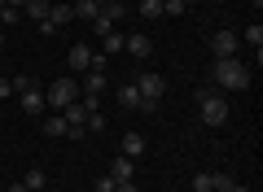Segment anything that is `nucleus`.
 <instances>
[{
  "mask_svg": "<svg viewBox=\"0 0 263 192\" xmlns=\"http://www.w3.org/2000/svg\"><path fill=\"white\" fill-rule=\"evenodd\" d=\"M211 74H215L219 92H246L250 88V66H246L241 57H215Z\"/></svg>",
  "mask_w": 263,
  "mask_h": 192,
  "instance_id": "f257e3e1",
  "label": "nucleus"
},
{
  "mask_svg": "<svg viewBox=\"0 0 263 192\" xmlns=\"http://www.w3.org/2000/svg\"><path fill=\"white\" fill-rule=\"evenodd\" d=\"M197 114H202L206 127H224V122H228V101L219 96L215 88H202V92H197Z\"/></svg>",
  "mask_w": 263,
  "mask_h": 192,
  "instance_id": "f03ea898",
  "label": "nucleus"
},
{
  "mask_svg": "<svg viewBox=\"0 0 263 192\" xmlns=\"http://www.w3.org/2000/svg\"><path fill=\"white\" fill-rule=\"evenodd\" d=\"M136 92H141V110L149 114V110H158V101L167 96V79L154 74V70H145L141 79H136Z\"/></svg>",
  "mask_w": 263,
  "mask_h": 192,
  "instance_id": "7ed1b4c3",
  "label": "nucleus"
},
{
  "mask_svg": "<svg viewBox=\"0 0 263 192\" xmlns=\"http://www.w3.org/2000/svg\"><path fill=\"white\" fill-rule=\"evenodd\" d=\"M84 92H79V79H57V83H48V92H44V105H53V110H66L70 101H79Z\"/></svg>",
  "mask_w": 263,
  "mask_h": 192,
  "instance_id": "20e7f679",
  "label": "nucleus"
},
{
  "mask_svg": "<svg viewBox=\"0 0 263 192\" xmlns=\"http://www.w3.org/2000/svg\"><path fill=\"white\" fill-rule=\"evenodd\" d=\"M237 48H241V35H237V31L219 27L215 35H211V53L215 57H237Z\"/></svg>",
  "mask_w": 263,
  "mask_h": 192,
  "instance_id": "39448f33",
  "label": "nucleus"
},
{
  "mask_svg": "<svg viewBox=\"0 0 263 192\" xmlns=\"http://www.w3.org/2000/svg\"><path fill=\"white\" fill-rule=\"evenodd\" d=\"M66 66H70L75 74H84L88 66H92V48H88V44H75L70 53H66Z\"/></svg>",
  "mask_w": 263,
  "mask_h": 192,
  "instance_id": "423d86ee",
  "label": "nucleus"
},
{
  "mask_svg": "<svg viewBox=\"0 0 263 192\" xmlns=\"http://www.w3.org/2000/svg\"><path fill=\"white\" fill-rule=\"evenodd\" d=\"M18 101H22V110H27L31 118H40V114H44V92H40V88H27V92H18Z\"/></svg>",
  "mask_w": 263,
  "mask_h": 192,
  "instance_id": "0eeeda50",
  "label": "nucleus"
},
{
  "mask_svg": "<svg viewBox=\"0 0 263 192\" xmlns=\"http://www.w3.org/2000/svg\"><path fill=\"white\" fill-rule=\"evenodd\" d=\"M70 13H75V22H92L97 13H101V0H75Z\"/></svg>",
  "mask_w": 263,
  "mask_h": 192,
  "instance_id": "6e6552de",
  "label": "nucleus"
},
{
  "mask_svg": "<svg viewBox=\"0 0 263 192\" xmlns=\"http://www.w3.org/2000/svg\"><path fill=\"white\" fill-rule=\"evenodd\" d=\"M48 9H53V0H27V5H22V18L44 22V18H48Z\"/></svg>",
  "mask_w": 263,
  "mask_h": 192,
  "instance_id": "1a4fd4ad",
  "label": "nucleus"
},
{
  "mask_svg": "<svg viewBox=\"0 0 263 192\" xmlns=\"http://www.w3.org/2000/svg\"><path fill=\"white\" fill-rule=\"evenodd\" d=\"M141 153H145V136H141V131H127V136H123V157L136 162Z\"/></svg>",
  "mask_w": 263,
  "mask_h": 192,
  "instance_id": "9d476101",
  "label": "nucleus"
},
{
  "mask_svg": "<svg viewBox=\"0 0 263 192\" xmlns=\"http://www.w3.org/2000/svg\"><path fill=\"white\" fill-rule=\"evenodd\" d=\"M114 96H119V105H123V110H141V92H136V83H123V88L114 92Z\"/></svg>",
  "mask_w": 263,
  "mask_h": 192,
  "instance_id": "9b49d317",
  "label": "nucleus"
},
{
  "mask_svg": "<svg viewBox=\"0 0 263 192\" xmlns=\"http://www.w3.org/2000/svg\"><path fill=\"white\" fill-rule=\"evenodd\" d=\"M123 48H127L132 57H149L154 44H149V35H127V39H123Z\"/></svg>",
  "mask_w": 263,
  "mask_h": 192,
  "instance_id": "f8f14e48",
  "label": "nucleus"
},
{
  "mask_svg": "<svg viewBox=\"0 0 263 192\" xmlns=\"http://www.w3.org/2000/svg\"><path fill=\"white\" fill-rule=\"evenodd\" d=\"M132 175H136V162H132V157H114L110 179H132Z\"/></svg>",
  "mask_w": 263,
  "mask_h": 192,
  "instance_id": "ddd939ff",
  "label": "nucleus"
},
{
  "mask_svg": "<svg viewBox=\"0 0 263 192\" xmlns=\"http://www.w3.org/2000/svg\"><path fill=\"white\" fill-rule=\"evenodd\" d=\"M101 13L110 22H123V18H127V5H123V0H101Z\"/></svg>",
  "mask_w": 263,
  "mask_h": 192,
  "instance_id": "4468645a",
  "label": "nucleus"
},
{
  "mask_svg": "<svg viewBox=\"0 0 263 192\" xmlns=\"http://www.w3.org/2000/svg\"><path fill=\"white\" fill-rule=\"evenodd\" d=\"M44 136H48V140H62V136H66V122H62V114L44 118Z\"/></svg>",
  "mask_w": 263,
  "mask_h": 192,
  "instance_id": "2eb2a0df",
  "label": "nucleus"
},
{
  "mask_svg": "<svg viewBox=\"0 0 263 192\" xmlns=\"http://www.w3.org/2000/svg\"><path fill=\"white\" fill-rule=\"evenodd\" d=\"M233 175H224V170H211V188H215V192H233Z\"/></svg>",
  "mask_w": 263,
  "mask_h": 192,
  "instance_id": "dca6fc26",
  "label": "nucleus"
},
{
  "mask_svg": "<svg viewBox=\"0 0 263 192\" xmlns=\"http://www.w3.org/2000/svg\"><path fill=\"white\" fill-rule=\"evenodd\" d=\"M141 18H145V22L162 18V0H141Z\"/></svg>",
  "mask_w": 263,
  "mask_h": 192,
  "instance_id": "f3484780",
  "label": "nucleus"
},
{
  "mask_svg": "<svg viewBox=\"0 0 263 192\" xmlns=\"http://www.w3.org/2000/svg\"><path fill=\"white\" fill-rule=\"evenodd\" d=\"M22 183H27L31 192H40V188H44L48 179H44V170H40V166H31V170H27V179H22Z\"/></svg>",
  "mask_w": 263,
  "mask_h": 192,
  "instance_id": "a211bd4d",
  "label": "nucleus"
},
{
  "mask_svg": "<svg viewBox=\"0 0 263 192\" xmlns=\"http://www.w3.org/2000/svg\"><path fill=\"white\" fill-rule=\"evenodd\" d=\"M18 22H22V9H13V5L0 9V27H18Z\"/></svg>",
  "mask_w": 263,
  "mask_h": 192,
  "instance_id": "6ab92c4d",
  "label": "nucleus"
},
{
  "mask_svg": "<svg viewBox=\"0 0 263 192\" xmlns=\"http://www.w3.org/2000/svg\"><path fill=\"white\" fill-rule=\"evenodd\" d=\"M123 39H127V35H119V31H110V35L101 39V44H105V57H114V53H119V48H123Z\"/></svg>",
  "mask_w": 263,
  "mask_h": 192,
  "instance_id": "aec40b11",
  "label": "nucleus"
},
{
  "mask_svg": "<svg viewBox=\"0 0 263 192\" xmlns=\"http://www.w3.org/2000/svg\"><path fill=\"white\" fill-rule=\"evenodd\" d=\"M92 31H97V35H101V39H105V35H110V31H114V22L105 18V13H97V18H92Z\"/></svg>",
  "mask_w": 263,
  "mask_h": 192,
  "instance_id": "412c9836",
  "label": "nucleus"
},
{
  "mask_svg": "<svg viewBox=\"0 0 263 192\" xmlns=\"http://www.w3.org/2000/svg\"><path fill=\"white\" fill-rule=\"evenodd\" d=\"M193 192H215V188H211V170H197L193 175Z\"/></svg>",
  "mask_w": 263,
  "mask_h": 192,
  "instance_id": "4be33fe9",
  "label": "nucleus"
},
{
  "mask_svg": "<svg viewBox=\"0 0 263 192\" xmlns=\"http://www.w3.org/2000/svg\"><path fill=\"white\" fill-rule=\"evenodd\" d=\"M184 13V0H162V18H180Z\"/></svg>",
  "mask_w": 263,
  "mask_h": 192,
  "instance_id": "5701e85b",
  "label": "nucleus"
},
{
  "mask_svg": "<svg viewBox=\"0 0 263 192\" xmlns=\"http://www.w3.org/2000/svg\"><path fill=\"white\" fill-rule=\"evenodd\" d=\"M88 131H105V118H101V110H92V114H88Z\"/></svg>",
  "mask_w": 263,
  "mask_h": 192,
  "instance_id": "b1692460",
  "label": "nucleus"
},
{
  "mask_svg": "<svg viewBox=\"0 0 263 192\" xmlns=\"http://www.w3.org/2000/svg\"><path fill=\"white\" fill-rule=\"evenodd\" d=\"M27 88H35V79H31V74H18V79H13V92H27Z\"/></svg>",
  "mask_w": 263,
  "mask_h": 192,
  "instance_id": "393cba45",
  "label": "nucleus"
},
{
  "mask_svg": "<svg viewBox=\"0 0 263 192\" xmlns=\"http://www.w3.org/2000/svg\"><path fill=\"white\" fill-rule=\"evenodd\" d=\"M97 192H114V179H110V175H101V179H97Z\"/></svg>",
  "mask_w": 263,
  "mask_h": 192,
  "instance_id": "a878e982",
  "label": "nucleus"
},
{
  "mask_svg": "<svg viewBox=\"0 0 263 192\" xmlns=\"http://www.w3.org/2000/svg\"><path fill=\"white\" fill-rule=\"evenodd\" d=\"M114 192H136V183L132 179H114Z\"/></svg>",
  "mask_w": 263,
  "mask_h": 192,
  "instance_id": "bb28decb",
  "label": "nucleus"
},
{
  "mask_svg": "<svg viewBox=\"0 0 263 192\" xmlns=\"http://www.w3.org/2000/svg\"><path fill=\"white\" fill-rule=\"evenodd\" d=\"M0 96H13V83L9 79H0Z\"/></svg>",
  "mask_w": 263,
  "mask_h": 192,
  "instance_id": "cd10ccee",
  "label": "nucleus"
},
{
  "mask_svg": "<svg viewBox=\"0 0 263 192\" xmlns=\"http://www.w3.org/2000/svg\"><path fill=\"white\" fill-rule=\"evenodd\" d=\"M9 192H31V188H27V183H9Z\"/></svg>",
  "mask_w": 263,
  "mask_h": 192,
  "instance_id": "c85d7f7f",
  "label": "nucleus"
},
{
  "mask_svg": "<svg viewBox=\"0 0 263 192\" xmlns=\"http://www.w3.org/2000/svg\"><path fill=\"white\" fill-rule=\"evenodd\" d=\"M5 5H13V9H22V5H27V0H5Z\"/></svg>",
  "mask_w": 263,
  "mask_h": 192,
  "instance_id": "c756f323",
  "label": "nucleus"
},
{
  "mask_svg": "<svg viewBox=\"0 0 263 192\" xmlns=\"http://www.w3.org/2000/svg\"><path fill=\"white\" fill-rule=\"evenodd\" d=\"M233 192H250V188H241V183H233Z\"/></svg>",
  "mask_w": 263,
  "mask_h": 192,
  "instance_id": "7c9ffc66",
  "label": "nucleus"
},
{
  "mask_svg": "<svg viewBox=\"0 0 263 192\" xmlns=\"http://www.w3.org/2000/svg\"><path fill=\"white\" fill-rule=\"evenodd\" d=\"M0 44H5V31H0Z\"/></svg>",
  "mask_w": 263,
  "mask_h": 192,
  "instance_id": "2f4dec72",
  "label": "nucleus"
},
{
  "mask_svg": "<svg viewBox=\"0 0 263 192\" xmlns=\"http://www.w3.org/2000/svg\"><path fill=\"white\" fill-rule=\"evenodd\" d=\"M189 5H193V0H184V9H189Z\"/></svg>",
  "mask_w": 263,
  "mask_h": 192,
  "instance_id": "473e14b6",
  "label": "nucleus"
},
{
  "mask_svg": "<svg viewBox=\"0 0 263 192\" xmlns=\"http://www.w3.org/2000/svg\"><path fill=\"white\" fill-rule=\"evenodd\" d=\"M0 9H5V0H0Z\"/></svg>",
  "mask_w": 263,
  "mask_h": 192,
  "instance_id": "72a5a7b5",
  "label": "nucleus"
},
{
  "mask_svg": "<svg viewBox=\"0 0 263 192\" xmlns=\"http://www.w3.org/2000/svg\"><path fill=\"white\" fill-rule=\"evenodd\" d=\"M123 5H127V0H123Z\"/></svg>",
  "mask_w": 263,
  "mask_h": 192,
  "instance_id": "f704fd0d",
  "label": "nucleus"
},
{
  "mask_svg": "<svg viewBox=\"0 0 263 192\" xmlns=\"http://www.w3.org/2000/svg\"><path fill=\"white\" fill-rule=\"evenodd\" d=\"M40 192H44V188H40Z\"/></svg>",
  "mask_w": 263,
  "mask_h": 192,
  "instance_id": "c9c22d12",
  "label": "nucleus"
}]
</instances>
